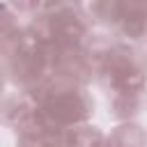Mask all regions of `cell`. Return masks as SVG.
Segmentation results:
<instances>
[{
  "label": "cell",
  "mask_w": 147,
  "mask_h": 147,
  "mask_svg": "<svg viewBox=\"0 0 147 147\" xmlns=\"http://www.w3.org/2000/svg\"><path fill=\"white\" fill-rule=\"evenodd\" d=\"M119 142H122L124 147H140V145H142V133H140L136 126H126V129H122V133H119Z\"/></svg>",
  "instance_id": "2"
},
{
  "label": "cell",
  "mask_w": 147,
  "mask_h": 147,
  "mask_svg": "<svg viewBox=\"0 0 147 147\" xmlns=\"http://www.w3.org/2000/svg\"><path fill=\"white\" fill-rule=\"evenodd\" d=\"M83 103L78 96L74 94H64V96H57L51 106H48V115L55 119V122H74L78 117H83Z\"/></svg>",
  "instance_id": "1"
}]
</instances>
